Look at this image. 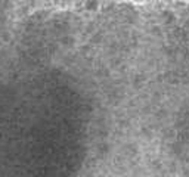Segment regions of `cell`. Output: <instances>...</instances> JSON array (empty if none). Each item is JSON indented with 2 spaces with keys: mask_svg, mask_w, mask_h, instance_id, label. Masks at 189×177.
I'll use <instances>...</instances> for the list:
<instances>
[{
  "mask_svg": "<svg viewBox=\"0 0 189 177\" xmlns=\"http://www.w3.org/2000/svg\"><path fill=\"white\" fill-rule=\"evenodd\" d=\"M98 6H99L98 0H86V3H84V10H86V12H95V10H98Z\"/></svg>",
  "mask_w": 189,
  "mask_h": 177,
  "instance_id": "6da1fadb",
  "label": "cell"
}]
</instances>
